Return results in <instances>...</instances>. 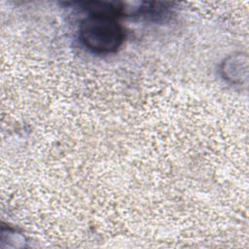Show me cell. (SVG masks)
<instances>
[{"instance_id": "obj_1", "label": "cell", "mask_w": 249, "mask_h": 249, "mask_svg": "<svg viewBox=\"0 0 249 249\" xmlns=\"http://www.w3.org/2000/svg\"><path fill=\"white\" fill-rule=\"evenodd\" d=\"M80 37L90 51L109 53L116 52L122 46L124 33L114 16L90 14L81 23Z\"/></svg>"}, {"instance_id": "obj_2", "label": "cell", "mask_w": 249, "mask_h": 249, "mask_svg": "<svg viewBox=\"0 0 249 249\" xmlns=\"http://www.w3.org/2000/svg\"><path fill=\"white\" fill-rule=\"evenodd\" d=\"M242 70L247 71V66L241 65V56H234L231 59L224 62L223 72L227 79L231 80L232 82H236L237 80L241 81Z\"/></svg>"}]
</instances>
